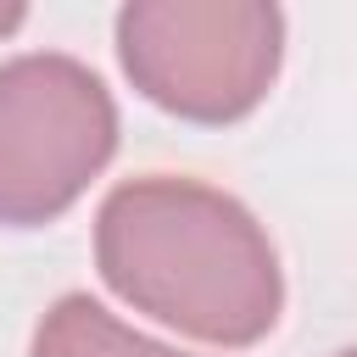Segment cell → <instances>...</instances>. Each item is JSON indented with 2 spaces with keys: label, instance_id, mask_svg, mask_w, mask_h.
Segmentation results:
<instances>
[{
  "label": "cell",
  "instance_id": "1",
  "mask_svg": "<svg viewBox=\"0 0 357 357\" xmlns=\"http://www.w3.org/2000/svg\"><path fill=\"white\" fill-rule=\"evenodd\" d=\"M100 273L145 312L223 346L279 318V268L257 218L195 178H134L100 206Z\"/></svg>",
  "mask_w": 357,
  "mask_h": 357
},
{
  "label": "cell",
  "instance_id": "2",
  "mask_svg": "<svg viewBox=\"0 0 357 357\" xmlns=\"http://www.w3.org/2000/svg\"><path fill=\"white\" fill-rule=\"evenodd\" d=\"M112 100L78 61L22 56L0 67V218H56L112 156Z\"/></svg>",
  "mask_w": 357,
  "mask_h": 357
},
{
  "label": "cell",
  "instance_id": "3",
  "mask_svg": "<svg viewBox=\"0 0 357 357\" xmlns=\"http://www.w3.org/2000/svg\"><path fill=\"white\" fill-rule=\"evenodd\" d=\"M134 84L184 117H240L279 67L273 6H128L117 22Z\"/></svg>",
  "mask_w": 357,
  "mask_h": 357
},
{
  "label": "cell",
  "instance_id": "4",
  "mask_svg": "<svg viewBox=\"0 0 357 357\" xmlns=\"http://www.w3.org/2000/svg\"><path fill=\"white\" fill-rule=\"evenodd\" d=\"M33 357H178L134 329H123L100 301L89 296H67L50 307V318L39 324Z\"/></svg>",
  "mask_w": 357,
  "mask_h": 357
},
{
  "label": "cell",
  "instance_id": "5",
  "mask_svg": "<svg viewBox=\"0 0 357 357\" xmlns=\"http://www.w3.org/2000/svg\"><path fill=\"white\" fill-rule=\"evenodd\" d=\"M17 22H22V6H0V33L17 28Z\"/></svg>",
  "mask_w": 357,
  "mask_h": 357
},
{
  "label": "cell",
  "instance_id": "6",
  "mask_svg": "<svg viewBox=\"0 0 357 357\" xmlns=\"http://www.w3.org/2000/svg\"><path fill=\"white\" fill-rule=\"evenodd\" d=\"M346 357H357V351H346Z\"/></svg>",
  "mask_w": 357,
  "mask_h": 357
}]
</instances>
